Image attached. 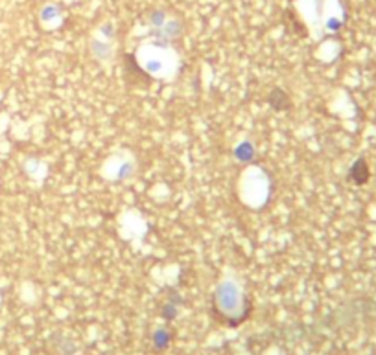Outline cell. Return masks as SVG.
<instances>
[{"label": "cell", "mask_w": 376, "mask_h": 355, "mask_svg": "<svg viewBox=\"0 0 376 355\" xmlns=\"http://www.w3.org/2000/svg\"><path fill=\"white\" fill-rule=\"evenodd\" d=\"M270 103L273 109L277 110H284L289 107V98L282 88H273L270 94Z\"/></svg>", "instance_id": "6da1fadb"}, {"label": "cell", "mask_w": 376, "mask_h": 355, "mask_svg": "<svg viewBox=\"0 0 376 355\" xmlns=\"http://www.w3.org/2000/svg\"><path fill=\"white\" fill-rule=\"evenodd\" d=\"M234 157H236L240 162H251L253 157H255V147L251 145V142H241V144L234 149Z\"/></svg>", "instance_id": "7a4b0ae2"}, {"label": "cell", "mask_w": 376, "mask_h": 355, "mask_svg": "<svg viewBox=\"0 0 376 355\" xmlns=\"http://www.w3.org/2000/svg\"><path fill=\"white\" fill-rule=\"evenodd\" d=\"M352 179L356 181L358 184H363L367 181V166L363 160H358L354 164V169H352Z\"/></svg>", "instance_id": "3957f363"}, {"label": "cell", "mask_w": 376, "mask_h": 355, "mask_svg": "<svg viewBox=\"0 0 376 355\" xmlns=\"http://www.w3.org/2000/svg\"><path fill=\"white\" fill-rule=\"evenodd\" d=\"M92 48H94V53H96L98 57H101V59H105V57H109V46H105V44H98V43H94L92 44Z\"/></svg>", "instance_id": "277c9868"}]
</instances>
